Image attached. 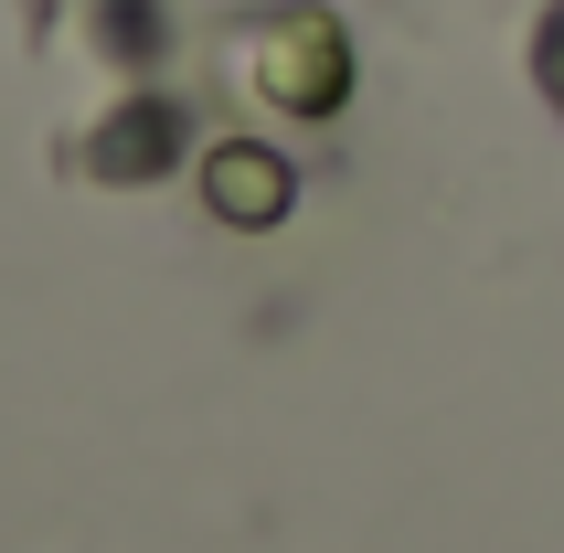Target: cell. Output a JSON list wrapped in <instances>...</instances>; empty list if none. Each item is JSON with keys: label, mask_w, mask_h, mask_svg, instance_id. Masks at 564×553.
Instances as JSON below:
<instances>
[{"label": "cell", "mask_w": 564, "mask_h": 553, "mask_svg": "<svg viewBox=\"0 0 564 553\" xmlns=\"http://www.w3.org/2000/svg\"><path fill=\"white\" fill-rule=\"evenodd\" d=\"M107 43H118V54H150V43H160L150 0H107Z\"/></svg>", "instance_id": "cell-3"}, {"label": "cell", "mask_w": 564, "mask_h": 553, "mask_svg": "<svg viewBox=\"0 0 564 553\" xmlns=\"http://www.w3.org/2000/svg\"><path fill=\"white\" fill-rule=\"evenodd\" d=\"M203 192H214L224 224H278V214H288V171H278L267 150H214Z\"/></svg>", "instance_id": "cell-2"}, {"label": "cell", "mask_w": 564, "mask_h": 553, "mask_svg": "<svg viewBox=\"0 0 564 553\" xmlns=\"http://www.w3.org/2000/svg\"><path fill=\"white\" fill-rule=\"evenodd\" d=\"M182 160V107L171 96H128V107H107V118L86 128V171L96 182H160Z\"/></svg>", "instance_id": "cell-1"}]
</instances>
